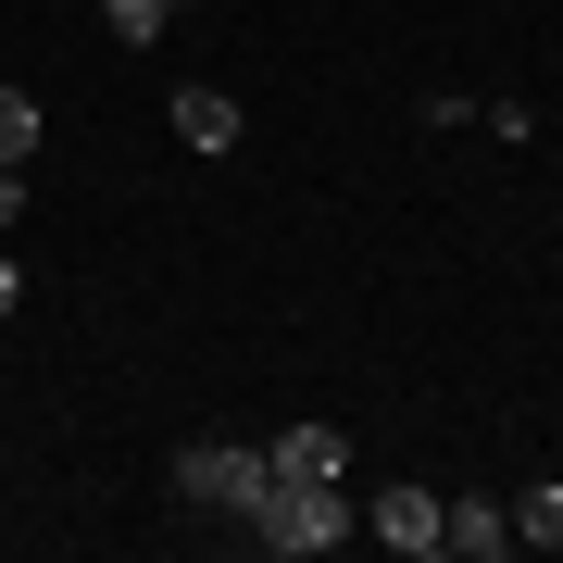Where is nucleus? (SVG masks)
<instances>
[{
  "mask_svg": "<svg viewBox=\"0 0 563 563\" xmlns=\"http://www.w3.org/2000/svg\"><path fill=\"white\" fill-rule=\"evenodd\" d=\"M439 488H376V501H363V539H388V551H401V563H426V551H439Z\"/></svg>",
  "mask_w": 563,
  "mask_h": 563,
  "instance_id": "3",
  "label": "nucleus"
},
{
  "mask_svg": "<svg viewBox=\"0 0 563 563\" xmlns=\"http://www.w3.org/2000/svg\"><path fill=\"white\" fill-rule=\"evenodd\" d=\"M163 13H201V0H163Z\"/></svg>",
  "mask_w": 563,
  "mask_h": 563,
  "instance_id": "12",
  "label": "nucleus"
},
{
  "mask_svg": "<svg viewBox=\"0 0 563 563\" xmlns=\"http://www.w3.org/2000/svg\"><path fill=\"white\" fill-rule=\"evenodd\" d=\"M0 225H25V163H0Z\"/></svg>",
  "mask_w": 563,
  "mask_h": 563,
  "instance_id": "11",
  "label": "nucleus"
},
{
  "mask_svg": "<svg viewBox=\"0 0 563 563\" xmlns=\"http://www.w3.org/2000/svg\"><path fill=\"white\" fill-rule=\"evenodd\" d=\"M38 151V101H25V88H0V163H25Z\"/></svg>",
  "mask_w": 563,
  "mask_h": 563,
  "instance_id": "9",
  "label": "nucleus"
},
{
  "mask_svg": "<svg viewBox=\"0 0 563 563\" xmlns=\"http://www.w3.org/2000/svg\"><path fill=\"white\" fill-rule=\"evenodd\" d=\"M439 551H451V563H501V551H514V514H501V501H451V514H439Z\"/></svg>",
  "mask_w": 563,
  "mask_h": 563,
  "instance_id": "5",
  "label": "nucleus"
},
{
  "mask_svg": "<svg viewBox=\"0 0 563 563\" xmlns=\"http://www.w3.org/2000/svg\"><path fill=\"white\" fill-rule=\"evenodd\" d=\"M163 125H176V139H188V151H201V163L251 139V113H239V101H225V88H176V113H163Z\"/></svg>",
  "mask_w": 563,
  "mask_h": 563,
  "instance_id": "4",
  "label": "nucleus"
},
{
  "mask_svg": "<svg viewBox=\"0 0 563 563\" xmlns=\"http://www.w3.org/2000/svg\"><path fill=\"white\" fill-rule=\"evenodd\" d=\"M514 539H539V551H563V488L539 476V488H526V501H514Z\"/></svg>",
  "mask_w": 563,
  "mask_h": 563,
  "instance_id": "7",
  "label": "nucleus"
},
{
  "mask_svg": "<svg viewBox=\"0 0 563 563\" xmlns=\"http://www.w3.org/2000/svg\"><path fill=\"white\" fill-rule=\"evenodd\" d=\"M101 25H113L125 51H151V38H163V25H176V13H163V0H101Z\"/></svg>",
  "mask_w": 563,
  "mask_h": 563,
  "instance_id": "8",
  "label": "nucleus"
},
{
  "mask_svg": "<svg viewBox=\"0 0 563 563\" xmlns=\"http://www.w3.org/2000/svg\"><path fill=\"white\" fill-rule=\"evenodd\" d=\"M176 488L251 526V514H263V488H276V451H263V439H201V451H176Z\"/></svg>",
  "mask_w": 563,
  "mask_h": 563,
  "instance_id": "2",
  "label": "nucleus"
},
{
  "mask_svg": "<svg viewBox=\"0 0 563 563\" xmlns=\"http://www.w3.org/2000/svg\"><path fill=\"white\" fill-rule=\"evenodd\" d=\"M251 539L276 551V563H313V551L363 539V501H351V476H276L263 514H251Z\"/></svg>",
  "mask_w": 563,
  "mask_h": 563,
  "instance_id": "1",
  "label": "nucleus"
},
{
  "mask_svg": "<svg viewBox=\"0 0 563 563\" xmlns=\"http://www.w3.org/2000/svg\"><path fill=\"white\" fill-rule=\"evenodd\" d=\"M13 313H25V263L0 251V325H13Z\"/></svg>",
  "mask_w": 563,
  "mask_h": 563,
  "instance_id": "10",
  "label": "nucleus"
},
{
  "mask_svg": "<svg viewBox=\"0 0 563 563\" xmlns=\"http://www.w3.org/2000/svg\"><path fill=\"white\" fill-rule=\"evenodd\" d=\"M276 451V476H351V439L339 426H288V439H263Z\"/></svg>",
  "mask_w": 563,
  "mask_h": 563,
  "instance_id": "6",
  "label": "nucleus"
}]
</instances>
